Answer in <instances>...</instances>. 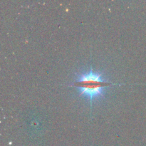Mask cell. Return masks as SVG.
<instances>
[{
    "label": "cell",
    "instance_id": "6da1fadb",
    "mask_svg": "<svg viewBox=\"0 0 146 146\" xmlns=\"http://www.w3.org/2000/svg\"><path fill=\"white\" fill-rule=\"evenodd\" d=\"M75 79L69 86L76 88L78 96L88 98L90 101L91 108L93 102L105 97L107 88L116 85L111 82L101 71H94L92 67L88 71H82L75 73Z\"/></svg>",
    "mask_w": 146,
    "mask_h": 146
}]
</instances>
